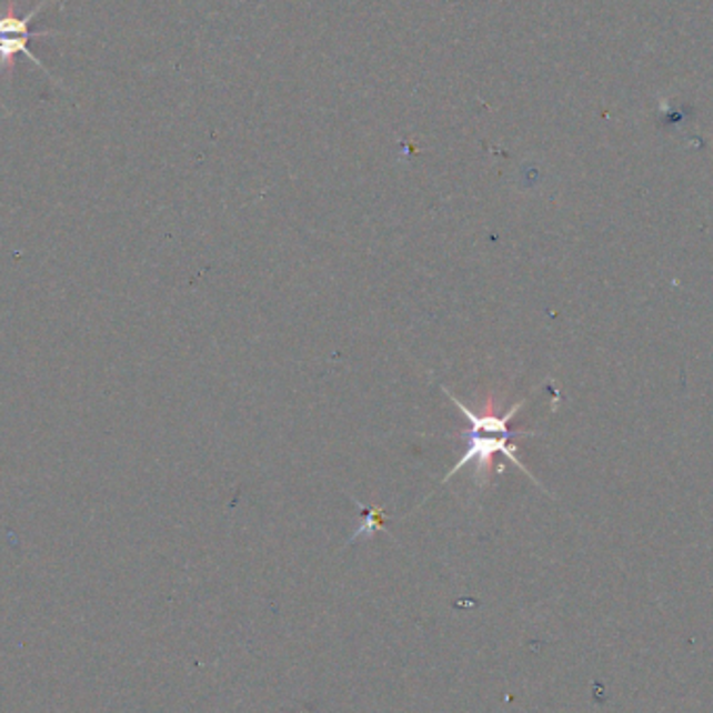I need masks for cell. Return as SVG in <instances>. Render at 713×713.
<instances>
[{"mask_svg":"<svg viewBox=\"0 0 713 713\" xmlns=\"http://www.w3.org/2000/svg\"><path fill=\"white\" fill-rule=\"evenodd\" d=\"M444 394L453 401V405L468 418L470 422V428L461 432V436L468 442V449L463 453V458L459 459L458 463L451 468V472L442 478V484H446L453 475L458 474L461 468H465L468 463H474L475 465V484L482 486L484 484V475H486V470L491 468V461H493V455L501 453L503 458L510 459L511 463H515L524 474L541 486V482L530 474L526 465L520 461L518 458V449L515 444H511V439L515 436H536L539 432H530V430H511L510 422L511 418L524 408L526 401H520L518 405L513 408L503 415V418H494V415H486V418H480L475 415L474 411L470 408H465L458 396L449 389H442Z\"/></svg>","mask_w":713,"mask_h":713,"instance_id":"1","label":"cell"},{"mask_svg":"<svg viewBox=\"0 0 713 713\" xmlns=\"http://www.w3.org/2000/svg\"><path fill=\"white\" fill-rule=\"evenodd\" d=\"M51 0H42L40 4H36L34 9L26 16V18H18L16 16V2L9 0L7 2V16H0V71H11L16 57L18 54H26L28 59L34 61V66L42 69L44 73H49L47 68L42 66V61L36 57L34 52L28 49L30 40L34 38H44V36H54V32H32L30 23L32 19L49 4Z\"/></svg>","mask_w":713,"mask_h":713,"instance_id":"2","label":"cell"},{"mask_svg":"<svg viewBox=\"0 0 713 713\" xmlns=\"http://www.w3.org/2000/svg\"><path fill=\"white\" fill-rule=\"evenodd\" d=\"M378 513H380V510L368 511V515H365L363 524H361V526H359V530H356L355 536L356 534H363V530H365V528H368L370 532H374L375 528H380V522L375 520V515H378Z\"/></svg>","mask_w":713,"mask_h":713,"instance_id":"3","label":"cell"}]
</instances>
